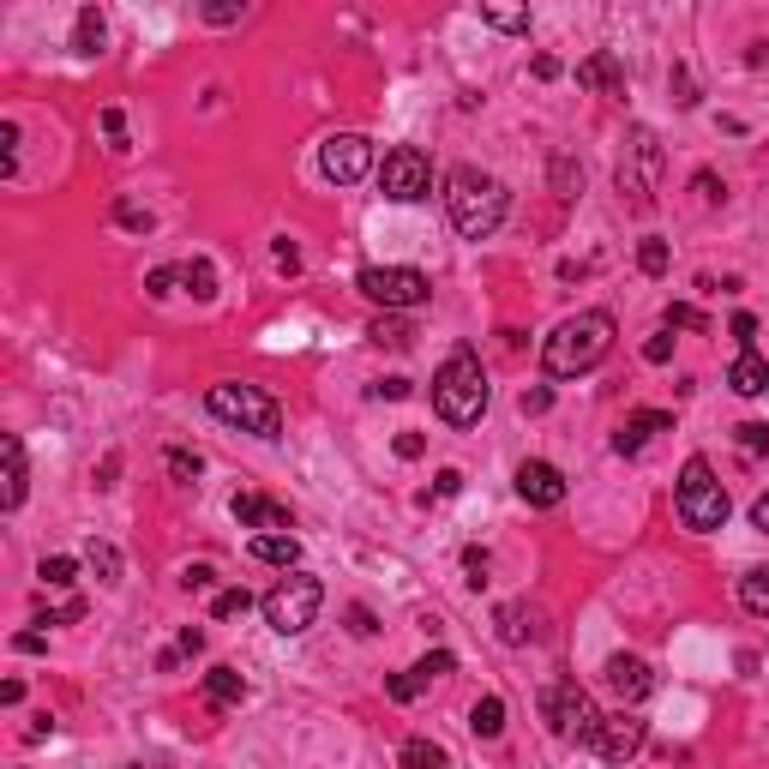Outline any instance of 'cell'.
I'll return each mask as SVG.
<instances>
[{
  "mask_svg": "<svg viewBox=\"0 0 769 769\" xmlns=\"http://www.w3.org/2000/svg\"><path fill=\"white\" fill-rule=\"evenodd\" d=\"M204 698H211L216 710H235V703L247 698V679H241L235 668H223V661H216V668H204Z\"/></svg>",
  "mask_w": 769,
  "mask_h": 769,
  "instance_id": "ffe728a7",
  "label": "cell"
},
{
  "mask_svg": "<svg viewBox=\"0 0 769 769\" xmlns=\"http://www.w3.org/2000/svg\"><path fill=\"white\" fill-rule=\"evenodd\" d=\"M457 487H464V476H457V469H439V481H433V493H439V499H452Z\"/></svg>",
  "mask_w": 769,
  "mask_h": 769,
  "instance_id": "9f6ffc18",
  "label": "cell"
},
{
  "mask_svg": "<svg viewBox=\"0 0 769 769\" xmlns=\"http://www.w3.org/2000/svg\"><path fill=\"white\" fill-rule=\"evenodd\" d=\"M12 649H19V656H43L48 637H43V632H19V637H12Z\"/></svg>",
  "mask_w": 769,
  "mask_h": 769,
  "instance_id": "816d5d0a",
  "label": "cell"
},
{
  "mask_svg": "<svg viewBox=\"0 0 769 769\" xmlns=\"http://www.w3.org/2000/svg\"><path fill=\"white\" fill-rule=\"evenodd\" d=\"M367 337H374L379 349H409V343H415V331H409V325H403V319H397V313H379Z\"/></svg>",
  "mask_w": 769,
  "mask_h": 769,
  "instance_id": "4316f807",
  "label": "cell"
},
{
  "mask_svg": "<svg viewBox=\"0 0 769 769\" xmlns=\"http://www.w3.org/2000/svg\"><path fill=\"white\" fill-rule=\"evenodd\" d=\"M36 577H43L48 589H73V583H79V559L55 554V559H43V566H36Z\"/></svg>",
  "mask_w": 769,
  "mask_h": 769,
  "instance_id": "f1b7e54d",
  "label": "cell"
},
{
  "mask_svg": "<svg viewBox=\"0 0 769 769\" xmlns=\"http://www.w3.org/2000/svg\"><path fill=\"white\" fill-rule=\"evenodd\" d=\"M114 476H121V457H102V476H97V487H114Z\"/></svg>",
  "mask_w": 769,
  "mask_h": 769,
  "instance_id": "be15d7a7",
  "label": "cell"
},
{
  "mask_svg": "<svg viewBox=\"0 0 769 769\" xmlns=\"http://www.w3.org/2000/svg\"><path fill=\"white\" fill-rule=\"evenodd\" d=\"M668 259H673L668 241H656V235H649L644 247H637V271H644V277H668Z\"/></svg>",
  "mask_w": 769,
  "mask_h": 769,
  "instance_id": "836d02e7",
  "label": "cell"
},
{
  "mask_svg": "<svg viewBox=\"0 0 769 769\" xmlns=\"http://www.w3.org/2000/svg\"><path fill=\"white\" fill-rule=\"evenodd\" d=\"M542 715L566 746H595V734H601V710L577 679H559V686L542 691Z\"/></svg>",
  "mask_w": 769,
  "mask_h": 769,
  "instance_id": "52a82bcc",
  "label": "cell"
},
{
  "mask_svg": "<svg viewBox=\"0 0 769 769\" xmlns=\"http://www.w3.org/2000/svg\"><path fill=\"white\" fill-rule=\"evenodd\" d=\"M673 505H679V523L686 530H722L727 523V493L722 481H715V469L703 464V457H691L686 469H679V487H673Z\"/></svg>",
  "mask_w": 769,
  "mask_h": 769,
  "instance_id": "8992f818",
  "label": "cell"
},
{
  "mask_svg": "<svg viewBox=\"0 0 769 769\" xmlns=\"http://www.w3.org/2000/svg\"><path fill=\"white\" fill-rule=\"evenodd\" d=\"M204 19H211V24H235L241 7H223V0H216V7H204Z\"/></svg>",
  "mask_w": 769,
  "mask_h": 769,
  "instance_id": "91938a15",
  "label": "cell"
},
{
  "mask_svg": "<svg viewBox=\"0 0 769 769\" xmlns=\"http://www.w3.org/2000/svg\"><path fill=\"white\" fill-rule=\"evenodd\" d=\"M79 613H85V601H79V595H67L60 608H48V613H43V625H73Z\"/></svg>",
  "mask_w": 769,
  "mask_h": 769,
  "instance_id": "7bdbcfd3",
  "label": "cell"
},
{
  "mask_svg": "<svg viewBox=\"0 0 769 769\" xmlns=\"http://www.w3.org/2000/svg\"><path fill=\"white\" fill-rule=\"evenodd\" d=\"M175 283H181V265H157V271L145 277V294H157V301H169Z\"/></svg>",
  "mask_w": 769,
  "mask_h": 769,
  "instance_id": "ab89813d",
  "label": "cell"
},
{
  "mask_svg": "<svg viewBox=\"0 0 769 769\" xmlns=\"http://www.w3.org/2000/svg\"><path fill=\"white\" fill-rule=\"evenodd\" d=\"M517 499L535 511H554L566 505V476H559L547 457H530V464H517Z\"/></svg>",
  "mask_w": 769,
  "mask_h": 769,
  "instance_id": "4fadbf2b",
  "label": "cell"
},
{
  "mask_svg": "<svg viewBox=\"0 0 769 769\" xmlns=\"http://www.w3.org/2000/svg\"><path fill=\"white\" fill-rule=\"evenodd\" d=\"M421 452H427V439H421V433H397V457H403V464H415Z\"/></svg>",
  "mask_w": 769,
  "mask_h": 769,
  "instance_id": "681fc988",
  "label": "cell"
},
{
  "mask_svg": "<svg viewBox=\"0 0 769 769\" xmlns=\"http://www.w3.org/2000/svg\"><path fill=\"white\" fill-rule=\"evenodd\" d=\"M271 259H277V271H301V247H294V241H277V253H271Z\"/></svg>",
  "mask_w": 769,
  "mask_h": 769,
  "instance_id": "c3c4849f",
  "label": "cell"
},
{
  "mask_svg": "<svg viewBox=\"0 0 769 769\" xmlns=\"http://www.w3.org/2000/svg\"><path fill=\"white\" fill-rule=\"evenodd\" d=\"M464 571H469V589H487V554H481V547H469V554H464Z\"/></svg>",
  "mask_w": 769,
  "mask_h": 769,
  "instance_id": "bcb514c9",
  "label": "cell"
},
{
  "mask_svg": "<svg viewBox=\"0 0 769 769\" xmlns=\"http://www.w3.org/2000/svg\"><path fill=\"white\" fill-rule=\"evenodd\" d=\"M433 409H439V421H452V427H476L487 415V367L476 349H457L452 361L433 374Z\"/></svg>",
  "mask_w": 769,
  "mask_h": 769,
  "instance_id": "3957f363",
  "label": "cell"
},
{
  "mask_svg": "<svg viewBox=\"0 0 769 769\" xmlns=\"http://www.w3.org/2000/svg\"><path fill=\"white\" fill-rule=\"evenodd\" d=\"M259 608H265V625H271L277 637H301L307 625L319 620V608H325V583H319L313 571H283V583H277Z\"/></svg>",
  "mask_w": 769,
  "mask_h": 769,
  "instance_id": "5b68a950",
  "label": "cell"
},
{
  "mask_svg": "<svg viewBox=\"0 0 769 769\" xmlns=\"http://www.w3.org/2000/svg\"><path fill=\"white\" fill-rule=\"evenodd\" d=\"M181 283H187L192 294H199V301H211V294H216V271H211V259H187V265H181Z\"/></svg>",
  "mask_w": 769,
  "mask_h": 769,
  "instance_id": "1f68e13d",
  "label": "cell"
},
{
  "mask_svg": "<svg viewBox=\"0 0 769 769\" xmlns=\"http://www.w3.org/2000/svg\"><path fill=\"white\" fill-rule=\"evenodd\" d=\"M97 126H102V138H109V151H126V114L121 109H102Z\"/></svg>",
  "mask_w": 769,
  "mask_h": 769,
  "instance_id": "60d3db41",
  "label": "cell"
},
{
  "mask_svg": "<svg viewBox=\"0 0 769 769\" xmlns=\"http://www.w3.org/2000/svg\"><path fill=\"white\" fill-rule=\"evenodd\" d=\"M535 79H559V60L554 55H535Z\"/></svg>",
  "mask_w": 769,
  "mask_h": 769,
  "instance_id": "6125c7cd",
  "label": "cell"
},
{
  "mask_svg": "<svg viewBox=\"0 0 769 769\" xmlns=\"http://www.w3.org/2000/svg\"><path fill=\"white\" fill-rule=\"evenodd\" d=\"M727 331L739 337V349H751V337H758V319H751V313H734V325H727Z\"/></svg>",
  "mask_w": 769,
  "mask_h": 769,
  "instance_id": "f907efd6",
  "label": "cell"
},
{
  "mask_svg": "<svg viewBox=\"0 0 769 769\" xmlns=\"http://www.w3.org/2000/svg\"><path fill=\"white\" fill-rule=\"evenodd\" d=\"M247 608H253V595H247V589H216V601H211V620H241Z\"/></svg>",
  "mask_w": 769,
  "mask_h": 769,
  "instance_id": "d590c367",
  "label": "cell"
},
{
  "mask_svg": "<svg viewBox=\"0 0 769 769\" xmlns=\"http://www.w3.org/2000/svg\"><path fill=\"white\" fill-rule=\"evenodd\" d=\"M613 331H620V325H613V313H601V307H583V313L559 319L554 337L542 343L547 379H583V374H595V367L613 355Z\"/></svg>",
  "mask_w": 769,
  "mask_h": 769,
  "instance_id": "6da1fadb",
  "label": "cell"
},
{
  "mask_svg": "<svg viewBox=\"0 0 769 769\" xmlns=\"http://www.w3.org/2000/svg\"><path fill=\"white\" fill-rule=\"evenodd\" d=\"M85 566L97 571V583H121V554H114L109 542H91V547H85Z\"/></svg>",
  "mask_w": 769,
  "mask_h": 769,
  "instance_id": "83f0119b",
  "label": "cell"
},
{
  "mask_svg": "<svg viewBox=\"0 0 769 769\" xmlns=\"http://www.w3.org/2000/svg\"><path fill=\"white\" fill-rule=\"evenodd\" d=\"M751 530H758V535H769V493H758V499H751Z\"/></svg>",
  "mask_w": 769,
  "mask_h": 769,
  "instance_id": "11a10c76",
  "label": "cell"
},
{
  "mask_svg": "<svg viewBox=\"0 0 769 769\" xmlns=\"http://www.w3.org/2000/svg\"><path fill=\"white\" fill-rule=\"evenodd\" d=\"M649 746V722L637 710H620V715H601V734H595V751L608 764H632L637 751Z\"/></svg>",
  "mask_w": 769,
  "mask_h": 769,
  "instance_id": "7c38bea8",
  "label": "cell"
},
{
  "mask_svg": "<svg viewBox=\"0 0 769 769\" xmlns=\"http://www.w3.org/2000/svg\"><path fill=\"white\" fill-rule=\"evenodd\" d=\"M554 187H559V199H577L583 192V169L571 157H554Z\"/></svg>",
  "mask_w": 769,
  "mask_h": 769,
  "instance_id": "74e56055",
  "label": "cell"
},
{
  "mask_svg": "<svg viewBox=\"0 0 769 769\" xmlns=\"http://www.w3.org/2000/svg\"><path fill=\"white\" fill-rule=\"evenodd\" d=\"M319 169H325V181L355 187L361 175H374V138H361V133H331L325 145H319Z\"/></svg>",
  "mask_w": 769,
  "mask_h": 769,
  "instance_id": "8fae6325",
  "label": "cell"
},
{
  "mask_svg": "<svg viewBox=\"0 0 769 769\" xmlns=\"http://www.w3.org/2000/svg\"><path fill=\"white\" fill-rule=\"evenodd\" d=\"M661 169H668V151H661V138L649 133V126H632L625 133V151H620V169H613V181L632 204H649L661 187Z\"/></svg>",
  "mask_w": 769,
  "mask_h": 769,
  "instance_id": "ba28073f",
  "label": "cell"
},
{
  "mask_svg": "<svg viewBox=\"0 0 769 769\" xmlns=\"http://www.w3.org/2000/svg\"><path fill=\"white\" fill-rule=\"evenodd\" d=\"M163 464H169V476H175V481H199L204 457H199V452H181V445H175V452L163 457Z\"/></svg>",
  "mask_w": 769,
  "mask_h": 769,
  "instance_id": "f35d334b",
  "label": "cell"
},
{
  "mask_svg": "<svg viewBox=\"0 0 769 769\" xmlns=\"http://www.w3.org/2000/svg\"><path fill=\"white\" fill-rule=\"evenodd\" d=\"M379 192L391 204H421L433 192V163L421 145H391L379 163Z\"/></svg>",
  "mask_w": 769,
  "mask_h": 769,
  "instance_id": "30bf717a",
  "label": "cell"
},
{
  "mask_svg": "<svg viewBox=\"0 0 769 769\" xmlns=\"http://www.w3.org/2000/svg\"><path fill=\"white\" fill-rule=\"evenodd\" d=\"M253 559L283 566V571H301V542H294V535H253Z\"/></svg>",
  "mask_w": 769,
  "mask_h": 769,
  "instance_id": "7402d4cb",
  "label": "cell"
},
{
  "mask_svg": "<svg viewBox=\"0 0 769 769\" xmlns=\"http://www.w3.org/2000/svg\"><path fill=\"white\" fill-rule=\"evenodd\" d=\"M384 691H391L397 703H409V698L421 691V679H415V673H391V679H384Z\"/></svg>",
  "mask_w": 769,
  "mask_h": 769,
  "instance_id": "f6af8a7d",
  "label": "cell"
},
{
  "mask_svg": "<svg viewBox=\"0 0 769 769\" xmlns=\"http://www.w3.org/2000/svg\"><path fill=\"white\" fill-rule=\"evenodd\" d=\"M114 216H121L126 229H138V235H145V229H151V211H138L133 199H121V204H114Z\"/></svg>",
  "mask_w": 769,
  "mask_h": 769,
  "instance_id": "ee69618b",
  "label": "cell"
},
{
  "mask_svg": "<svg viewBox=\"0 0 769 769\" xmlns=\"http://www.w3.org/2000/svg\"><path fill=\"white\" fill-rule=\"evenodd\" d=\"M445 211H452V229L464 241H487L499 223H505L511 211V192L499 175H481V169H452L445 175Z\"/></svg>",
  "mask_w": 769,
  "mask_h": 769,
  "instance_id": "7a4b0ae2",
  "label": "cell"
},
{
  "mask_svg": "<svg viewBox=\"0 0 769 769\" xmlns=\"http://www.w3.org/2000/svg\"><path fill=\"white\" fill-rule=\"evenodd\" d=\"M734 439H739V452H746V457H769V421H739Z\"/></svg>",
  "mask_w": 769,
  "mask_h": 769,
  "instance_id": "e575fe53",
  "label": "cell"
},
{
  "mask_svg": "<svg viewBox=\"0 0 769 769\" xmlns=\"http://www.w3.org/2000/svg\"><path fill=\"white\" fill-rule=\"evenodd\" d=\"M530 637H535L530 613H523V608H499V644H530Z\"/></svg>",
  "mask_w": 769,
  "mask_h": 769,
  "instance_id": "f546056e",
  "label": "cell"
},
{
  "mask_svg": "<svg viewBox=\"0 0 769 769\" xmlns=\"http://www.w3.org/2000/svg\"><path fill=\"white\" fill-rule=\"evenodd\" d=\"M661 319H668V331H710V319H703L698 307H686V301H668Z\"/></svg>",
  "mask_w": 769,
  "mask_h": 769,
  "instance_id": "8d00e7d4",
  "label": "cell"
},
{
  "mask_svg": "<svg viewBox=\"0 0 769 769\" xmlns=\"http://www.w3.org/2000/svg\"><path fill=\"white\" fill-rule=\"evenodd\" d=\"M644 361H649V367H668V361H673V337H668V331L644 343Z\"/></svg>",
  "mask_w": 769,
  "mask_h": 769,
  "instance_id": "b9f144b4",
  "label": "cell"
},
{
  "mask_svg": "<svg viewBox=\"0 0 769 769\" xmlns=\"http://www.w3.org/2000/svg\"><path fill=\"white\" fill-rule=\"evenodd\" d=\"M469 727H476V739H499L505 734V698H476Z\"/></svg>",
  "mask_w": 769,
  "mask_h": 769,
  "instance_id": "603a6c76",
  "label": "cell"
},
{
  "mask_svg": "<svg viewBox=\"0 0 769 769\" xmlns=\"http://www.w3.org/2000/svg\"><path fill=\"white\" fill-rule=\"evenodd\" d=\"M673 91H679V109H691V102H698V91H691V79H686V67L673 73Z\"/></svg>",
  "mask_w": 769,
  "mask_h": 769,
  "instance_id": "94428289",
  "label": "cell"
},
{
  "mask_svg": "<svg viewBox=\"0 0 769 769\" xmlns=\"http://www.w3.org/2000/svg\"><path fill=\"white\" fill-rule=\"evenodd\" d=\"M0 464H7V487H0V505L19 511V505H24V487H31V469H24V439H19V433H7V439H0Z\"/></svg>",
  "mask_w": 769,
  "mask_h": 769,
  "instance_id": "e0dca14e",
  "label": "cell"
},
{
  "mask_svg": "<svg viewBox=\"0 0 769 769\" xmlns=\"http://www.w3.org/2000/svg\"><path fill=\"white\" fill-rule=\"evenodd\" d=\"M409 673H415L421 686H433V679L457 673V656H452V649H427V656H421V661H415V668H409Z\"/></svg>",
  "mask_w": 769,
  "mask_h": 769,
  "instance_id": "4dcf8cb0",
  "label": "cell"
},
{
  "mask_svg": "<svg viewBox=\"0 0 769 769\" xmlns=\"http://www.w3.org/2000/svg\"><path fill=\"white\" fill-rule=\"evenodd\" d=\"M349 632H355V637H374V632H379L374 613H367V608H349Z\"/></svg>",
  "mask_w": 769,
  "mask_h": 769,
  "instance_id": "db71d44e",
  "label": "cell"
},
{
  "mask_svg": "<svg viewBox=\"0 0 769 769\" xmlns=\"http://www.w3.org/2000/svg\"><path fill=\"white\" fill-rule=\"evenodd\" d=\"M48 734H55V715H36V722L24 727V739H31V746H36V739H48Z\"/></svg>",
  "mask_w": 769,
  "mask_h": 769,
  "instance_id": "680465c9",
  "label": "cell"
},
{
  "mask_svg": "<svg viewBox=\"0 0 769 769\" xmlns=\"http://www.w3.org/2000/svg\"><path fill=\"white\" fill-rule=\"evenodd\" d=\"M199 649H204V632H199V625H187V632H181V644H175V649H163V656H157V668H163V673H175V668H181V656H199Z\"/></svg>",
  "mask_w": 769,
  "mask_h": 769,
  "instance_id": "d6a6232c",
  "label": "cell"
},
{
  "mask_svg": "<svg viewBox=\"0 0 769 769\" xmlns=\"http://www.w3.org/2000/svg\"><path fill=\"white\" fill-rule=\"evenodd\" d=\"M608 686L620 691V703H632V710H637V703L656 691V673H649L644 656H613V661H608Z\"/></svg>",
  "mask_w": 769,
  "mask_h": 769,
  "instance_id": "9a60e30c",
  "label": "cell"
},
{
  "mask_svg": "<svg viewBox=\"0 0 769 769\" xmlns=\"http://www.w3.org/2000/svg\"><path fill=\"white\" fill-rule=\"evenodd\" d=\"M668 427H673L668 409H637V415H625V427L613 433V452H620V457H637V445H644L649 433H668Z\"/></svg>",
  "mask_w": 769,
  "mask_h": 769,
  "instance_id": "2e32d148",
  "label": "cell"
},
{
  "mask_svg": "<svg viewBox=\"0 0 769 769\" xmlns=\"http://www.w3.org/2000/svg\"><path fill=\"white\" fill-rule=\"evenodd\" d=\"M403 769H452V751L433 746V739H409V746H403Z\"/></svg>",
  "mask_w": 769,
  "mask_h": 769,
  "instance_id": "484cf974",
  "label": "cell"
},
{
  "mask_svg": "<svg viewBox=\"0 0 769 769\" xmlns=\"http://www.w3.org/2000/svg\"><path fill=\"white\" fill-rule=\"evenodd\" d=\"M547 409H554V391H547V384L523 391V415H547Z\"/></svg>",
  "mask_w": 769,
  "mask_h": 769,
  "instance_id": "7dc6e473",
  "label": "cell"
},
{
  "mask_svg": "<svg viewBox=\"0 0 769 769\" xmlns=\"http://www.w3.org/2000/svg\"><path fill=\"white\" fill-rule=\"evenodd\" d=\"M727 384H734L739 397H764L769 391V361L758 349H739V361L727 367Z\"/></svg>",
  "mask_w": 769,
  "mask_h": 769,
  "instance_id": "d6986e66",
  "label": "cell"
},
{
  "mask_svg": "<svg viewBox=\"0 0 769 769\" xmlns=\"http://www.w3.org/2000/svg\"><path fill=\"white\" fill-rule=\"evenodd\" d=\"M181 583H187V589H211V583H216V571H211V566H187V571H181Z\"/></svg>",
  "mask_w": 769,
  "mask_h": 769,
  "instance_id": "f5cc1de1",
  "label": "cell"
},
{
  "mask_svg": "<svg viewBox=\"0 0 769 769\" xmlns=\"http://www.w3.org/2000/svg\"><path fill=\"white\" fill-rule=\"evenodd\" d=\"M739 608L758 613V620H769V566H758V571L739 577Z\"/></svg>",
  "mask_w": 769,
  "mask_h": 769,
  "instance_id": "cb8c5ba5",
  "label": "cell"
},
{
  "mask_svg": "<svg viewBox=\"0 0 769 769\" xmlns=\"http://www.w3.org/2000/svg\"><path fill=\"white\" fill-rule=\"evenodd\" d=\"M235 523L241 530H259V535H283L294 530V517H289V505H277V499H265V493H235Z\"/></svg>",
  "mask_w": 769,
  "mask_h": 769,
  "instance_id": "5bb4252c",
  "label": "cell"
},
{
  "mask_svg": "<svg viewBox=\"0 0 769 769\" xmlns=\"http://www.w3.org/2000/svg\"><path fill=\"white\" fill-rule=\"evenodd\" d=\"M481 24H493V31H505V36H530V7H493V0H487Z\"/></svg>",
  "mask_w": 769,
  "mask_h": 769,
  "instance_id": "d4e9b609",
  "label": "cell"
},
{
  "mask_svg": "<svg viewBox=\"0 0 769 769\" xmlns=\"http://www.w3.org/2000/svg\"><path fill=\"white\" fill-rule=\"evenodd\" d=\"M102 43H109V24H102L97 7H79V19H73V55H102Z\"/></svg>",
  "mask_w": 769,
  "mask_h": 769,
  "instance_id": "44dd1931",
  "label": "cell"
},
{
  "mask_svg": "<svg viewBox=\"0 0 769 769\" xmlns=\"http://www.w3.org/2000/svg\"><path fill=\"white\" fill-rule=\"evenodd\" d=\"M204 409H211L216 421H229V427H241V433H259V439H277V433H283V409H277V397L259 391V384H211V391H204Z\"/></svg>",
  "mask_w": 769,
  "mask_h": 769,
  "instance_id": "277c9868",
  "label": "cell"
},
{
  "mask_svg": "<svg viewBox=\"0 0 769 769\" xmlns=\"http://www.w3.org/2000/svg\"><path fill=\"white\" fill-rule=\"evenodd\" d=\"M374 397H391V403H403V397H409V379H384V384H374Z\"/></svg>",
  "mask_w": 769,
  "mask_h": 769,
  "instance_id": "6f0895ef",
  "label": "cell"
},
{
  "mask_svg": "<svg viewBox=\"0 0 769 769\" xmlns=\"http://www.w3.org/2000/svg\"><path fill=\"white\" fill-rule=\"evenodd\" d=\"M577 85H583V91H601V97H625V67L601 48V55H589L583 67H577Z\"/></svg>",
  "mask_w": 769,
  "mask_h": 769,
  "instance_id": "ac0fdd59",
  "label": "cell"
},
{
  "mask_svg": "<svg viewBox=\"0 0 769 769\" xmlns=\"http://www.w3.org/2000/svg\"><path fill=\"white\" fill-rule=\"evenodd\" d=\"M355 289H361L379 313H409V307H421L433 294V277L415 271V265H367V271L355 277Z\"/></svg>",
  "mask_w": 769,
  "mask_h": 769,
  "instance_id": "9c48e42d",
  "label": "cell"
}]
</instances>
